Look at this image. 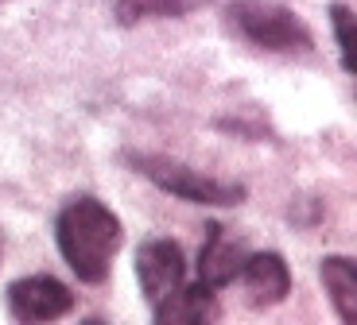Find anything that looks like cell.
Wrapping results in <instances>:
<instances>
[{"mask_svg":"<svg viewBox=\"0 0 357 325\" xmlns=\"http://www.w3.org/2000/svg\"><path fill=\"white\" fill-rule=\"evenodd\" d=\"M54 240H59V252L70 264V271L82 283L98 287L109 279L125 229H121V217L98 198H74L54 217Z\"/></svg>","mask_w":357,"mask_h":325,"instance_id":"6da1fadb","label":"cell"},{"mask_svg":"<svg viewBox=\"0 0 357 325\" xmlns=\"http://www.w3.org/2000/svg\"><path fill=\"white\" fill-rule=\"evenodd\" d=\"M225 27L268 54H307L314 47L311 27L276 0H233L225 8Z\"/></svg>","mask_w":357,"mask_h":325,"instance_id":"7a4b0ae2","label":"cell"},{"mask_svg":"<svg viewBox=\"0 0 357 325\" xmlns=\"http://www.w3.org/2000/svg\"><path fill=\"white\" fill-rule=\"evenodd\" d=\"M125 163L144 175L152 186H160L163 193L178 198V202L190 205H241L245 202V186L229 182V178H214L202 175V171L178 163L167 155H152V151H125Z\"/></svg>","mask_w":357,"mask_h":325,"instance_id":"3957f363","label":"cell"},{"mask_svg":"<svg viewBox=\"0 0 357 325\" xmlns=\"http://www.w3.org/2000/svg\"><path fill=\"white\" fill-rule=\"evenodd\" d=\"M74 310V294L66 283L51 279V275H27V279L8 287V314L16 325H47L59 322Z\"/></svg>","mask_w":357,"mask_h":325,"instance_id":"277c9868","label":"cell"},{"mask_svg":"<svg viewBox=\"0 0 357 325\" xmlns=\"http://www.w3.org/2000/svg\"><path fill=\"white\" fill-rule=\"evenodd\" d=\"M136 279H140L144 299L160 306L167 294H175L187 279V260H183V248L175 240H144L140 252H136Z\"/></svg>","mask_w":357,"mask_h":325,"instance_id":"5b68a950","label":"cell"},{"mask_svg":"<svg viewBox=\"0 0 357 325\" xmlns=\"http://www.w3.org/2000/svg\"><path fill=\"white\" fill-rule=\"evenodd\" d=\"M245 244L233 240L222 225H210L206 229V244L198 252V283L210 290H222L229 287L237 275H241V264H245Z\"/></svg>","mask_w":357,"mask_h":325,"instance_id":"8992f818","label":"cell"},{"mask_svg":"<svg viewBox=\"0 0 357 325\" xmlns=\"http://www.w3.org/2000/svg\"><path fill=\"white\" fill-rule=\"evenodd\" d=\"M241 283L252 306H276L291 294V271H287L280 252H257L245 255L241 264Z\"/></svg>","mask_w":357,"mask_h":325,"instance_id":"52a82bcc","label":"cell"},{"mask_svg":"<svg viewBox=\"0 0 357 325\" xmlns=\"http://www.w3.org/2000/svg\"><path fill=\"white\" fill-rule=\"evenodd\" d=\"M218 302H214V290L195 283V287H178L175 294L155 306V317L152 325H206L214 317Z\"/></svg>","mask_w":357,"mask_h":325,"instance_id":"ba28073f","label":"cell"},{"mask_svg":"<svg viewBox=\"0 0 357 325\" xmlns=\"http://www.w3.org/2000/svg\"><path fill=\"white\" fill-rule=\"evenodd\" d=\"M322 287L331 294V306L342 325H357V267L346 255H326L319 267Z\"/></svg>","mask_w":357,"mask_h":325,"instance_id":"9c48e42d","label":"cell"},{"mask_svg":"<svg viewBox=\"0 0 357 325\" xmlns=\"http://www.w3.org/2000/svg\"><path fill=\"white\" fill-rule=\"evenodd\" d=\"M113 4V16L116 24H144V19H178L195 12L202 0H109Z\"/></svg>","mask_w":357,"mask_h":325,"instance_id":"30bf717a","label":"cell"},{"mask_svg":"<svg viewBox=\"0 0 357 325\" xmlns=\"http://www.w3.org/2000/svg\"><path fill=\"white\" fill-rule=\"evenodd\" d=\"M331 24H334V39H338V51H342V66L354 70V35H349V27H354V12L346 4H334L331 8Z\"/></svg>","mask_w":357,"mask_h":325,"instance_id":"8fae6325","label":"cell"},{"mask_svg":"<svg viewBox=\"0 0 357 325\" xmlns=\"http://www.w3.org/2000/svg\"><path fill=\"white\" fill-rule=\"evenodd\" d=\"M78 325H109V322H101V317H86V322H78Z\"/></svg>","mask_w":357,"mask_h":325,"instance_id":"7c38bea8","label":"cell"}]
</instances>
